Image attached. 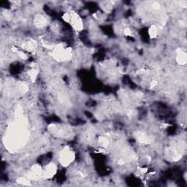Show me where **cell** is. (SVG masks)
I'll return each instance as SVG.
<instances>
[{"label": "cell", "mask_w": 187, "mask_h": 187, "mask_svg": "<svg viewBox=\"0 0 187 187\" xmlns=\"http://www.w3.org/2000/svg\"><path fill=\"white\" fill-rule=\"evenodd\" d=\"M157 34H158V31H157V28L155 26H152L149 29V34L152 38L156 37Z\"/></svg>", "instance_id": "cell-4"}, {"label": "cell", "mask_w": 187, "mask_h": 187, "mask_svg": "<svg viewBox=\"0 0 187 187\" xmlns=\"http://www.w3.org/2000/svg\"><path fill=\"white\" fill-rule=\"evenodd\" d=\"M34 23H35V25L37 27H42V26L46 25V19H45L44 16L39 15L36 17L35 20H34Z\"/></svg>", "instance_id": "cell-2"}, {"label": "cell", "mask_w": 187, "mask_h": 187, "mask_svg": "<svg viewBox=\"0 0 187 187\" xmlns=\"http://www.w3.org/2000/svg\"><path fill=\"white\" fill-rule=\"evenodd\" d=\"M176 59H177V62L179 63L180 64H181V65H183V64H186V53L183 52V51H180V52H178V54H177Z\"/></svg>", "instance_id": "cell-3"}, {"label": "cell", "mask_w": 187, "mask_h": 187, "mask_svg": "<svg viewBox=\"0 0 187 187\" xmlns=\"http://www.w3.org/2000/svg\"><path fill=\"white\" fill-rule=\"evenodd\" d=\"M72 159H73V153L69 148L62 150L60 154V162L62 165H69Z\"/></svg>", "instance_id": "cell-1"}]
</instances>
